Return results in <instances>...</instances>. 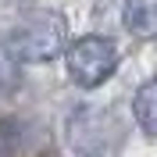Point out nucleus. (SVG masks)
I'll return each mask as SVG.
<instances>
[{"label":"nucleus","instance_id":"2","mask_svg":"<svg viewBox=\"0 0 157 157\" xmlns=\"http://www.w3.org/2000/svg\"><path fill=\"white\" fill-rule=\"evenodd\" d=\"M64 64H68V75L82 89H97L114 75L118 47L107 36H82L71 47H64Z\"/></svg>","mask_w":157,"mask_h":157},{"label":"nucleus","instance_id":"1","mask_svg":"<svg viewBox=\"0 0 157 157\" xmlns=\"http://www.w3.org/2000/svg\"><path fill=\"white\" fill-rule=\"evenodd\" d=\"M68 147L75 157H114L121 147V121L104 107H78L71 111L68 125Z\"/></svg>","mask_w":157,"mask_h":157},{"label":"nucleus","instance_id":"3","mask_svg":"<svg viewBox=\"0 0 157 157\" xmlns=\"http://www.w3.org/2000/svg\"><path fill=\"white\" fill-rule=\"evenodd\" d=\"M7 43L25 64H47L57 54H64V18L61 14H32L25 25H18L7 36Z\"/></svg>","mask_w":157,"mask_h":157},{"label":"nucleus","instance_id":"7","mask_svg":"<svg viewBox=\"0 0 157 157\" xmlns=\"http://www.w3.org/2000/svg\"><path fill=\"white\" fill-rule=\"evenodd\" d=\"M0 157H14V132L4 121H0Z\"/></svg>","mask_w":157,"mask_h":157},{"label":"nucleus","instance_id":"5","mask_svg":"<svg viewBox=\"0 0 157 157\" xmlns=\"http://www.w3.org/2000/svg\"><path fill=\"white\" fill-rule=\"evenodd\" d=\"M132 111H136V121L147 136H157V78L143 82L132 97Z\"/></svg>","mask_w":157,"mask_h":157},{"label":"nucleus","instance_id":"4","mask_svg":"<svg viewBox=\"0 0 157 157\" xmlns=\"http://www.w3.org/2000/svg\"><path fill=\"white\" fill-rule=\"evenodd\" d=\"M121 18L132 39H143V43L157 39V0H125Z\"/></svg>","mask_w":157,"mask_h":157},{"label":"nucleus","instance_id":"6","mask_svg":"<svg viewBox=\"0 0 157 157\" xmlns=\"http://www.w3.org/2000/svg\"><path fill=\"white\" fill-rule=\"evenodd\" d=\"M21 64L25 61L14 54L7 39H0V97H11V93H18L21 86Z\"/></svg>","mask_w":157,"mask_h":157}]
</instances>
